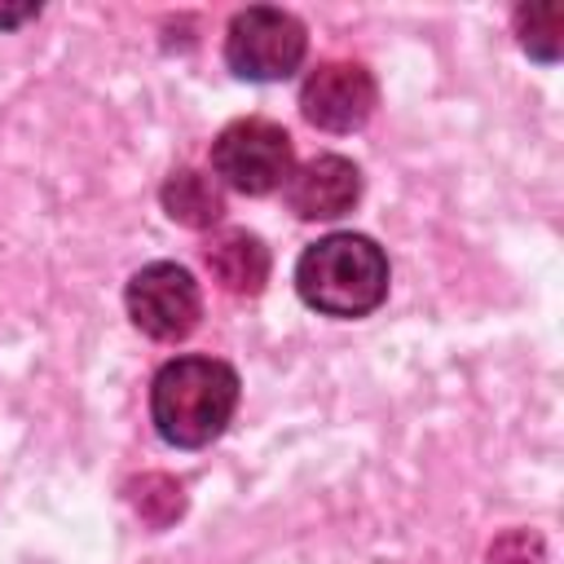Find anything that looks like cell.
<instances>
[{
    "label": "cell",
    "mask_w": 564,
    "mask_h": 564,
    "mask_svg": "<svg viewBox=\"0 0 564 564\" xmlns=\"http://www.w3.org/2000/svg\"><path fill=\"white\" fill-rule=\"evenodd\" d=\"M35 13H40V4H0V26H18Z\"/></svg>",
    "instance_id": "cell-13"
},
{
    "label": "cell",
    "mask_w": 564,
    "mask_h": 564,
    "mask_svg": "<svg viewBox=\"0 0 564 564\" xmlns=\"http://www.w3.org/2000/svg\"><path fill=\"white\" fill-rule=\"evenodd\" d=\"M212 172L238 194H273L295 172V150L282 123L238 119L212 141Z\"/></svg>",
    "instance_id": "cell-4"
},
{
    "label": "cell",
    "mask_w": 564,
    "mask_h": 564,
    "mask_svg": "<svg viewBox=\"0 0 564 564\" xmlns=\"http://www.w3.org/2000/svg\"><path fill=\"white\" fill-rule=\"evenodd\" d=\"M212 278L229 295H256L269 282V247L247 229H225L203 247Z\"/></svg>",
    "instance_id": "cell-8"
},
{
    "label": "cell",
    "mask_w": 564,
    "mask_h": 564,
    "mask_svg": "<svg viewBox=\"0 0 564 564\" xmlns=\"http://www.w3.org/2000/svg\"><path fill=\"white\" fill-rule=\"evenodd\" d=\"M238 410V375L216 357H176L150 383L154 432L176 449L212 445Z\"/></svg>",
    "instance_id": "cell-1"
},
{
    "label": "cell",
    "mask_w": 564,
    "mask_h": 564,
    "mask_svg": "<svg viewBox=\"0 0 564 564\" xmlns=\"http://www.w3.org/2000/svg\"><path fill=\"white\" fill-rule=\"evenodd\" d=\"M304 48H308L304 22L273 4H251L234 13L225 31V62L238 79H251V84H273L295 75L304 62Z\"/></svg>",
    "instance_id": "cell-3"
},
{
    "label": "cell",
    "mask_w": 564,
    "mask_h": 564,
    "mask_svg": "<svg viewBox=\"0 0 564 564\" xmlns=\"http://www.w3.org/2000/svg\"><path fill=\"white\" fill-rule=\"evenodd\" d=\"M538 560H542V542L529 529H511L489 546V564H538Z\"/></svg>",
    "instance_id": "cell-12"
},
{
    "label": "cell",
    "mask_w": 564,
    "mask_h": 564,
    "mask_svg": "<svg viewBox=\"0 0 564 564\" xmlns=\"http://www.w3.org/2000/svg\"><path fill=\"white\" fill-rule=\"evenodd\" d=\"M128 502H132V511H137L145 524L167 529V524L185 511V489H181L172 476L150 471V476H137V480L128 485Z\"/></svg>",
    "instance_id": "cell-11"
},
{
    "label": "cell",
    "mask_w": 564,
    "mask_h": 564,
    "mask_svg": "<svg viewBox=\"0 0 564 564\" xmlns=\"http://www.w3.org/2000/svg\"><path fill=\"white\" fill-rule=\"evenodd\" d=\"M375 101L379 88L357 62H322L300 88V110L322 132H357L375 115Z\"/></svg>",
    "instance_id": "cell-6"
},
{
    "label": "cell",
    "mask_w": 564,
    "mask_h": 564,
    "mask_svg": "<svg viewBox=\"0 0 564 564\" xmlns=\"http://www.w3.org/2000/svg\"><path fill=\"white\" fill-rule=\"evenodd\" d=\"M295 291L326 317H366L388 295V256L366 234H326L304 247Z\"/></svg>",
    "instance_id": "cell-2"
},
{
    "label": "cell",
    "mask_w": 564,
    "mask_h": 564,
    "mask_svg": "<svg viewBox=\"0 0 564 564\" xmlns=\"http://www.w3.org/2000/svg\"><path fill=\"white\" fill-rule=\"evenodd\" d=\"M516 35H520V48L529 57L560 62V53H564V9L555 0L520 4L516 9Z\"/></svg>",
    "instance_id": "cell-10"
},
{
    "label": "cell",
    "mask_w": 564,
    "mask_h": 564,
    "mask_svg": "<svg viewBox=\"0 0 564 564\" xmlns=\"http://www.w3.org/2000/svg\"><path fill=\"white\" fill-rule=\"evenodd\" d=\"M361 198V172L344 154H317L286 181V203L300 220H335Z\"/></svg>",
    "instance_id": "cell-7"
},
{
    "label": "cell",
    "mask_w": 564,
    "mask_h": 564,
    "mask_svg": "<svg viewBox=\"0 0 564 564\" xmlns=\"http://www.w3.org/2000/svg\"><path fill=\"white\" fill-rule=\"evenodd\" d=\"M198 313H203V295H198V282L189 269H181L172 260H154L132 273L128 317L150 339H163V344L185 339L198 326Z\"/></svg>",
    "instance_id": "cell-5"
},
{
    "label": "cell",
    "mask_w": 564,
    "mask_h": 564,
    "mask_svg": "<svg viewBox=\"0 0 564 564\" xmlns=\"http://www.w3.org/2000/svg\"><path fill=\"white\" fill-rule=\"evenodd\" d=\"M163 212L176 220V225H189V229H212L220 216H225V194L220 185L207 176V172H194V167H181L163 181Z\"/></svg>",
    "instance_id": "cell-9"
}]
</instances>
